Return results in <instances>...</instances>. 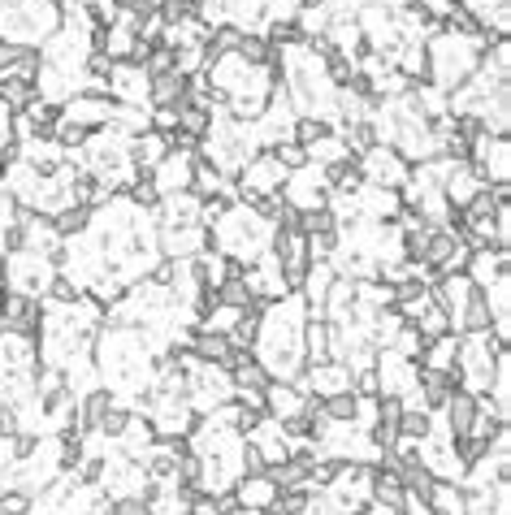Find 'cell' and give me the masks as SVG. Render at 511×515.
Masks as SVG:
<instances>
[{
	"instance_id": "6da1fadb",
	"label": "cell",
	"mask_w": 511,
	"mask_h": 515,
	"mask_svg": "<svg viewBox=\"0 0 511 515\" xmlns=\"http://www.w3.org/2000/svg\"><path fill=\"white\" fill-rule=\"evenodd\" d=\"M304 325H308V308L299 295H282L273 299L265 316H260V334H256V355L260 368L273 381H295L308 368L304 360Z\"/></svg>"
},
{
	"instance_id": "7a4b0ae2",
	"label": "cell",
	"mask_w": 511,
	"mask_h": 515,
	"mask_svg": "<svg viewBox=\"0 0 511 515\" xmlns=\"http://www.w3.org/2000/svg\"><path fill=\"white\" fill-rule=\"evenodd\" d=\"M360 174H364V187H382V191H403L412 178V165L390 148V143H377L360 156Z\"/></svg>"
},
{
	"instance_id": "3957f363",
	"label": "cell",
	"mask_w": 511,
	"mask_h": 515,
	"mask_svg": "<svg viewBox=\"0 0 511 515\" xmlns=\"http://www.w3.org/2000/svg\"><path fill=\"white\" fill-rule=\"evenodd\" d=\"M5 269H9V290H22V295H31V299H44L52 277H57V264L35 252L5 256Z\"/></svg>"
},
{
	"instance_id": "277c9868",
	"label": "cell",
	"mask_w": 511,
	"mask_h": 515,
	"mask_svg": "<svg viewBox=\"0 0 511 515\" xmlns=\"http://www.w3.org/2000/svg\"><path fill=\"white\" fill-rule=\"evenodd\" d=\"M0 325H5V334L39 338V329H44V308H39V299L22 295V290H9V295L0 299Z\"/></svg>"
},
{
	"instance_id": "5b68a950",
	"label": "cell",
	"mask_w": 511,
	"mask_h": 515,
	"mask_svg": "<svg viewBox=\"0 0 511 515\" xmlns=\"http://www.w3.org/2000/svg\"><path fill=\"white\" fill-rule=\"evenodd\" d=\"M286 187V169L273 161L269 152H256L252 161L239 169V191L243 195H278Z\"/></svg>"
},
{
	"instance_id": "8992f818",
	"label": "cell",
	"mask_w": 511,
	"mask_h": 515,
	"mask_svg": "<svg viewBox=\"0 0 511 515\" xmlns=\"http://www.w3.org/2000/svg\"><path fill=\"white\" fill-rule=\"evenodd\" d=\"M61 113L70 117V122L87 126V130H100L117 117V100L104 96V91H83V96H74L70 104H61Z\"/></svg>"
},
{
	"instance_id": "52a82bcc",
	"label": "cell",
	"mask_w": 511,
	"mask_h": 515,
	"mask_svg": "<svg viewBox=\"0 0 511 515\" xmlns=\"http://www.w3.org/2000/svg\"><path fill=\"white\" fill-rule=\"evenodd\" d=\"M191 178H195V152H187V148H169L165 161L152 169V182L161 195L191 191Z\"/></svg>"
},
{
	"instance_id": "ba28073f",
	"label": "cell",
	"mask_w": 511,
	"mask_h": 515,
	"mask_svg": "<svg viewBox=\"0 0 511 515\" xmlns=\"http://www.w3.org/2000/svg\"><path fill=\"white\" fill-rule=\"evenodd\" d=\"M109 96L117 104H148V74L135 61H117L109 74Z\"/></svg>"
},
{
	"instance_id": "9c48e42d",
	"label": "cell",
	"mask_w": 511,
	"mask_h": 515,
	"mask_svg": "<svg viewBox=\"0 0 511 515\" xmlns=\"http://www.w3.org/2000/svg\"><path fill=\"white\" fill-rule=\"evenodd\" d=\"M455 390H460V377H455V373H434V368H416V399H421L429 412H442Z\"/></svg>"
},
{
	"instance_id": "30bf717a",
	"label": "cell",
	"mask_w": 511,
	"mask_h": 515,
	"mask_svg": "<svg viewBox=\"0 0 511 515\" xmlns=\"http://www.w3.org/2000/svg\"><path fill=\"white\" fill-rule=\"evenodd\" d=\"M369 503H373L377 511H386V515H403V507H408V490L399 485L395 472L373 468V472H369Z\"/></svg>"
},
{
	"instance_id": "8fae6325",
	"label": "cell",
	"mask_w": 511,
	"mask_h": 515,
	"mask_svg": "<svg viewBox=\"0 0 511 515\" xmlns=\"http://www.w3.org/2000/svg\"><path fill=\"white\" fill-rule=\"evenodd\" d=\"M182 104H187V78L178 70L148 78V109H182Z\"/></svg>"
},
{
	"instance_id": "7c38bea8",
	"label": "cell",
	"mask_w": 511,
	"mask_h": 515,
	"mask_svg": "<svg viewBox=\"0 0 511 515\" xmlns=\"http://www.w3.org/2000/svg\"><path fill=\"white\" fill-rule=\"evenodd\" d=\"M165 156H169V139L156 135V130H143V135L130 139V169L135 174H152Z\"/></svg>"
},
{
	"instance_id": "4fadbf2b",
	"label": "cell",
	"mask_w": 511,
	"mask_h": 515,
	"mask_svg": "<svg viewBox=\"0 0 511 515\" xmlns=\"http://www.w3.org/2000/svg\"><path fill=\"white\" fill-rule=\"evenodd\" d=\"M304 403H308V394L299 390L295 381H269V390H265V416L269 420H286V416L304 412Z\"/></svg>"
},
{
	"instance_id": "5bb4252c",
	"label": "cell",
	"mask_w": 511,
	"mask_h": 515,
	"mask_svg": "<svg viewBox=\"0 0 511 515\" xmlns=\"http://www.w3.org/2000/svg\"><path fill=\"white\" fill-rule=\"evenodd\" d=\"M447 433L451 438H468L477 425V416H481V407H477V394H468V390H455L451 399H447Z\"/></svg>"
},
{
	"instance_id": "9a60e30c",
	"label": "cell",
	"mask_w": 511,
	"mask_h": 515,
	"mask_svg": "<svg viewBox=\"0 0 511 515\" xmlns=\"http://www.w3.org/2000/svg\"><path fill=\"white\" fill-rule=\"evenodd\" d=\"M187 351H191L200 364L226 368V360H230V338L217 334V329H195V334L187 338Z\"/></svg>"
},
{
	"instance_id": "2e32d148",
	"label": "cell",
	"mask_w": 511,
	"mask_h": 515,
	"mask_svg": "<svg viewBox=\"0 0 511 515\" xmlns=\"http://www.w3.org/2000/svg\"><path fill=\"white\" fill-rule=\"evenodd\" d=\"M304 360L308 364H325L334 360V325L325 316H312L304 325Z\"/></svg>"
},
{
	"instance_id": "e0dca14e",
	"label": "cell",
	"mask_w": 511,
	"mask_h": 515,
	"mask_svg": "<svg viewBox=\"0 0 511 515\" xmlns=\"http://www.w3.org/2000/svg\"><path fill=\"white\" fill-rule=\"evenodd\" d=\"M117 399H113V390H87L83 399H78V416H74V429L78 433H96V425L104 420V412H109Z\"/></svg>"
},
{
	"instance_id": "ac0fdd59",
	"label": "cell",
	"mask_w": 511,
	"mask_h": 515,
	"mask_svg": "<svg viewBox=\"0 0 511 515\" xmlns=\"http://www.w3.org/2000/svg\"><path fill=\"white\" fill-rule=\"evenodd\" d=\"M494 321H490V303H486V290L473 286V295H468V303L460 308V316H455V329L460 334H486Z\"/></svg>"
},
{
	"instance_id": "d6986e66",
	"label": "cell",
	"mask_w": 511,
	"mask_h": 515,
	"mask_svg": "<svg viewBox=\"0 0 511 515\" xmlns=\"http://www.w3.org/2000/svg\"><path fill=\"white\" fill-rule=\"evenodd\" d=\"M234 498H239V507L247 511H265L273 498H278V490L269 485V477H247V481H234Z\"/></svg>"
},
{
	"instance_id": "ffe728a7",
	"label": "cell",
	"mask_w": 511,
	"mask_h": 515,
	"mask_svg": "<svg viewBox=\"0 0 511 515\" xmlns=\"http://www.w3.org/2000/svg\"><path fill=\"white\" fill-rule=\"evenodd\" d=\"M208 126H213V113H208L204 104H182L178 109V135L195 143V148H200V139L208 135Z\"/></svg>"
},
{
	"instance_id": "44dd1931",
	"label": "cell",
	"mask_w": 511,
	"mask_h": 515,
	"mask_svg": "<svg viewBox=\"0 0 511 515\" xmlns=\"http://www.w3.org/2000/svg\"><path fill=\"white\" fill-rule=\"evenodd\" d=\"M317 403H321V416L330 420V425H351V420H356V407H360V399L351 390H338L330 399H317Z\"/></svg>"
},
{
	"instance_id": "7402d4cb",
	"label": "cell",
	"mask_w": 511,
	"mask_h": 515,
	"mask_svg": "<svg viewBox=\"0 0 511 515\" xmlns=\"http://www.w3.org/2000/svg\"><path fill=\"white\" fill-rule=\"evenodd\" d=\"M325 135H334V126L325 122V117H295L291 139L299 143V148H312V143H321Z\"/></svg>"
},
{
	"instance_id": "603a6c76",
	"label": "cell",
	"mask_w": 511,
	"mask_h": 515,
	"mask_svg": "<svg viewBox=\"0 0 511 515\" xmlns=\"http://www.w3.org/2000/svg\"><path fill=\"white\" fill-rule=\"evenodd\" d=\"M48 299H52V308H74V303L83 299V286H78L74 277L57 273V277H52V286H48Z\"/></svg>"
},
{
	"instance_id": "cb8c5ba5",
	"label": "cell",
	"mask_w": 511,
	"mask_h": 515,
	"mask_svg": "<svg viewBox=\"0 0 511 515\" xmlns=\"http://www.w3.org/2000/svg\"><path fill=\"white\" fill-rule=\"evenodd\" d=\"M130 416H135V412H130V407H122V403H113L109 407V412H104V420H100V425H96V438H122V433H126V425H130Z\"/></svg>"
},
{
	"instance_id": "d4e9b609",
	"label": "cell",
	"mask_w": 511,
	"mask_h": 515,
	"mask_svg": "<svg viewBox=\"0 0 511 515\" xmlns=\"http://www.w3.org/2000/svg\"><path fill=\"white\" fill-rule=\"evenodd\" d=\"M269 156L286 169V174H295V169H304V165H308V148H299L295 139H286V143H278V148H269Z\"/></svg>"
},
{
	"instance_id": "484cf974",
	"label": "cell",
	"mask_w": 511,
	"mask_h": 515,
	"mask_svg": "<svg viewBox=\"0 0 511 515\" xmlns=\"http://www.w3.org/2000/svg\"><path fill=\"white\" fill-rule=\"evenodd\" d=\"M35 498L26 490H0V515H31Z\"/></svg>"
},
{
	"instance_id": "4316f807",
	"label": "cell",
	"mask_w": 511,
	"mask_h": 515,
	"mask_svg": "<svg viewBox=\"0 0 511 515\" xmlns=\"http://www.w3.org/2000/svg\"><path fill=\"white\" fill-rule=\"evenodd\" d=\"M312 503L308 490H278V498H273V507H278L282 515H304Z\"/></svg>"
},
{
	"instance_id": "83f0119b",
	"label": "cell",
	"mask_w": 511,
	"mask_h": 515,
	"mask_svg": "<svg viewBox=\"0 0 511 515\" xmlns=\"http://www.w3.org/2000/svg\"><path fill=\"white\" fill-rule=\"evenodd\" d=\"M104 515H156V511H152V503H143V498L122 494V498H113V503L104 507Z\"/></svg>"
},
{
	"instance_id": "f1b7e54d",
	"label": "cell",
	"mask_w": 511,
	"mask_h": 515,
	"mask_svg": "<svg viewBox=\"0 0 511 515\" xmlns=\"http://www.w3.org/2000/svg\"><path fill=\"white\" fill-rule=\"evenodd\" d=\"M0 334H5V325H0Z\"/></svg>"
}]
</instances>
